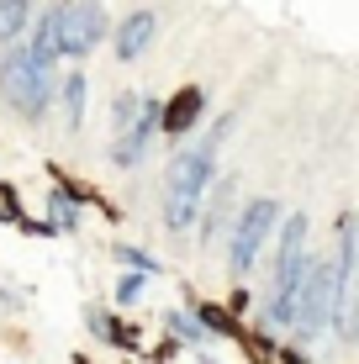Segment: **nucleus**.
Here are the masks:
<instances>
[{"label": "nucleus", "instance_id": "nucleus-1", "mask_svg": "<svg viewBox=\"0 0 359 364\" xmlns=\"http://www.w3.org/2000/svg\"><path fill=\"white\" fill-rule=\"evenodd\" d=\"M306 274H312V259H306V217L296 211L286 222V237H280V264H275V291H269V328H296V311H301V291Z\"/></svg>", "mask_w": 359, "mask_h": 364}, {"label": "nucleus", "instance_id": "nucleus-2", "mask_svg": "<svg viewBox=\"0 0 359 364\" xmlns=\"http://www.w3.org/2000/svg\"><path fill=\"white\" fill-rule=\"evenodd\" d=\"M212 174H217V154H206V148L180 154L175 164H169V174H164V228H169V232H185V228L195 222Z\"/></svg>", "mask_w": 359, "mask_h": 364}, {"label": "nucleus", "instance_id": "nucleus-3", "mask_svg": "<svg viewBox=\"0 0 359 364\" xmlns=\"http://www.w3.org/2000/svg\"><path fill=\"white\" fill-rule=\"evenodd\" d=\"M338 311H343L338 259H312V274H306V291H301V311H296V333L323 338L328 328H338Z\"/></svg>", "mask_w": 359, "mask_h": 364}, {"label": "nucleus", "instance_id": "nucleus-4", "mask_svg": "<svg viewBox=\"0 0 359 364\" xmlns=\"http://www.w3.org/2000/svg\"><path fill=\"white\" fill-rule=\"evenodd\" d=\"M48 90H53V69L37 64L32 48H16V53H6V64H0V95H6L27 122H43Z\"/></svg>", "mask_w": 359, "mask_h": 364}, {"label": "nucleus", "instance_id": "nucleus-5", "mask_svg": "<svg viewBox=\"0 0 359 364\" xmlns=\"http://www.w3.org/2000/svg\"><path fill=\"white\" fill-rule=\"evenodd\" d=\"M275 217H280V206H275L269 196H259V200H249V206L238 211V228H232V248H227L232 274H249V264L259 259V248H264V237H269V228H275Z\"/></svg>", "mask_w": 359, "mask_h": 364}, {"label": "nucleus", "instance_id": "nucleus-6", "mask_svg": "<svg viewBox=\"0 0 359 364\" xmlns=\"http://www.w3.org/2000/svg\"><path fill=\"white\" fill-rule=\"evenodd\" d=\"M58 11H64V53H74V58L95 53V48H101V37L111 32L101 0H64Z\"/></svg>", "mask_w": 359, "mask_h": 364}, {"label": "nucleus", "instance_id": "nucleus-7", "mask_svg": "<svg viewBox=\"0 0 359 364\" xmlns=\"http://www.w3.org/2000/svg\"><path fill=\"white\" fill-rule=\"evenodd\" d=\"M159 127H164V111H159L154 100H143V111H138V117H132L117 137H111V164H117V169L143 164V154H148V143H154Z\"/></svg>", "mask_w": 359, "mask_h": 364}, {"label": "nucleus", "instance_id": "nucleus-8", "mask_svg": "<svg viewBox=\"0 0 359 364\" xmlns=\"http://www.w3.org/2000/svg\"><path fill=\"white\" fill-rule=\"evenodd\" d=\"M154 37H159V16H154V11H132L111 43H117V58H122V64H132V58H143L148 48H154Z\"/></svg>", "mask_w": 359, "mask_h": 364}, {"label": "nucleus", "instance_id": "nucleus-9", "mask_svg": "<svg viewBox=\"0 0 359 364\" xmlns=\"http://www.w3.org/2000/svg\"><path fill=\"white\" fill-rule=\"evenodd\" d=\"M32 58L43 69H53L58 58H64V11H43V21H37V32H32Z\"/></svg>", "mask_w": 359, "mask_h": 364}, {"label": "nucleus", "instance_id": "nucleus-10", "mask_svg": "<svg viewBox=\"0 0 359 364\" xmlns=\"http://www.w3.org/2000/svg\"><path fill=\"white\" fill-rule=\"evenodd\" d=\"M201 106H206V95L195 90V85H185V90L164 106V132H175V137H180V132H191V122L201 117Z\"/></svg>", "mask_w": 359, "mask_h": 364}, {"label": "nucleus", "instance_id": "nucleus-11", "mask_svg": "<svg viewBox=\"0 0 359 364\" xmlns=\"http://www.w3.org/2000/svg\"><path fill=\"white\" fill-rule=\"evenodd\" d=\"M232 196H238V180H222V191L212 196V211H206V217H201V243H217L222 222L232 217Z\"/></svg>", "mask_w": 359, "mask_h": 364}, {"label": "nucleus", "instance_id": "nucleus-12", "mask_svg": "<svg viewBox=\"0 0 359 364\" xmlns=\"http://www.w3.org/2000/svg\"><path fill=\"white\" fill-rule=\"evenodd\" d=\"M27 11H32V0H0V53H6V48L16 43V32L27 27Z\"/></svg>", "mask_w": 359, "mask_h": 364}, {"label": "nucleus", "instance_id": "nucleus-13", "mask_svg": "<svg viewBox=\"0 0 359 364\" xmlns=\"http://www.w3.org/2000/svg\"><path fill=\"white\" fill-rule=\"evenodd\" d=\"M338 333L359 343V269L349 274V285H343V311H338Z\"/></svg>", "mask_w": 359, "mask_h": 364}, {"label": "nucleus", "instance_id": "nucleus-14", "mask_svg": "<svg viewBox=\"0 0 359 364\" xmlns=\"http://www.w3.org/2000/svg\"><path fill=\"white\" fill-rule=\"evenodd\" d=\"M64 106H69V127H80V122H85V74H69Z\"/></svg>", "mask_w": 359, "mask_h": 364}, {"label": "nucleus", "instance_id": "nucleus-15", "mask_svg": "<svg viewBox=\"0 0 359 364\" xmlns=\"http://www.w3.org/2000/svg\"><path fill=\"white\" fill-rule=\"evenodd\" d=\"M169 328H175V338H185V343H195V338H201V322L191 317V311H169Z\"/></svg>", "mask_w": 359, "mask_h": 364}, {"label": "nucleus", "instance_id": "nucleus-16", "mask_svg": "<svg viewBox=\"0 0 359 364\" xmlns=\"http://www.w3.org/2000/svg\"><path fill=\"white\" fill-rule=\"evenodd\" d=\"M143 274H122V285H117V301H122V306H132V301H138L143 296Z\"/></svg>", "mask_w": 359, "mask_h": 364}, {"label": "nucleus", "instance_id": "nucleus-17", "mask_svg": "<svg viewBox=\"0 0 359 364\" xmlns=\"http://www.w3.org/2000/svg\"><path fill=\"white\" fill-rule=\"evenodd\" d=\"M53 217H58V228H80V217H74V200H69V196H53Z\"/></svg>", "mask_w": 359, "mask_h": 364}, {"label": "nucleus", "instance_id": "nucleus-18", "mask_svg": "<svg viewBox=\"0 0 359 364\" xmlns=\"http://www.w3.org/2000/svg\"><path fill=\"white\" fill-rule=\"evenodd\" d=\"M90 328H95V338H101V343H117V328H111V317H106V311H90Z\"/></svg>", "mask_w": 359, "mask_h": 364}, {"label": "nucleus", "instance_id": "nucleus-19", "mask_svg": "<svg viewBox=\"0 0 359 364\" xmlns=\"http://www.w3.org/2000/svg\"><path fill=\"white\" fill-rule=\"evenodd\" d=\"M117 259H127V264H138V269H154V259H143L138 248H117Z\"/></svg>", "mask_w": 359, "mask_h": 364}]
</instances>
